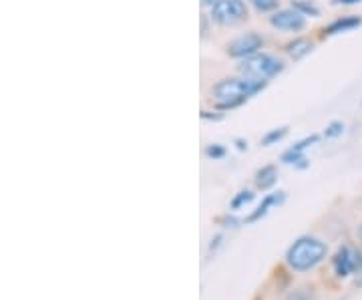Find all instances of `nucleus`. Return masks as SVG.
I'll return each mask as SVG.
<instances>
[{
  "instance_id": "f257e3e1",
  "label": "nucleus",
  "mask_w": 362,
  "mask_h": 300,
  "mask_svg": "<svg viewBox=\"0 0 362 300\" xmlns=\"http://www.w3.org/2000/svg\"><path fill=\"white\" fill-rule=\"evenodd\" d=\"M266 85H268L266 81H254V79L247 77H228L221 79L218 85H214L211 95H214L216 107L221 111H228L233 107H240L250 97H254L256 93L262 91Z\"/></svg>"
},
{
  "instance_id": "f03ea898",
  "label": "nucleus",
  "mask_w": 362,
  "mask_h": 300,
  "mask_svg": "<svg viewBox=\"0 0 362 300\" xmlns=\"http://www.w3.org/2000/svg\"><path fill=\"white\" fill-rule=\"evenodd\" d=\"M328 246L314 236H302L286 252V262L296 272H308L326 258Z\"/></svg>"
},
{
  "instance_id": "7ed1b4c3",
  "label": "nucleus",
  "mask_w": 362,
  "mask_h": 300,
  "mask_svg": "<svg viewBox=\"0 0 362 300\" xmlns=\"http://www.w3.org/2000/svg\"><path fill=\"white\" fill-rule=\"evenodd\" d=\"M284 71V63L274 57V54H268V52H256L247 59H242L240 63V73L242 77L254 79V81H270L278 73Z\"/></svg>"
},
{
  "instance_id": "20e7f679",
  "label": "nucleus",
  "mask_w": 362,
  "mask_h": 300,
  "mask_svg": "<svg viewBox=\"0 0 362 300\" xmlns=\"http://www.w3.org/2000/svg\"><path fill=\"white\" fill-rule=\"evenodd\" d=\"M211 21L221 26H235L247 21V6L244 0H218L211 6Z\"/></svg>"
},
{
  "instance_id": "39448f33",
  "label": "nucleus",
  "mask_w": 362,
  "mask_h": 300,
  "mask_svg": "<svg viewBox=\"0 0 362 300\" xmlns=\"http://www.w3.org/2000/svg\"><path fill=\"white\" fill-rule=\"evenodd\" d=\"M262 45H264V39L259 37L258 33H244V35L235 37V39L228 45L226 51H228V54L233 57V59H247V57L259 52Z\"/></svg>"
},
{
  "instance_id": "423d86ee",
  "label": "nucleus",
  "mask_w": 362,
  "mask_h": 300,
  "mask_svg": "<svg viewBox=\"0 0 362 300\" xmlns=\"http://www.w3.org/2000/svg\"><path fill=\"white\" fill-rule=\"evenodd\" d=\"M318 139H320V135H308V137L296 142L290 149H286L284 154H282V163H286V166H294L298 170H306V168L310 166V161H308V157L304 156V151H306L308 147H312V145L318 144Z\"/></svg>"
},
{
  "instance_id": "0eeeda50",
  "label": "nucleus",
  "mask_w": 362,
  "mask_h": 300,
  "mask_svg": "<svg viewBox=\"0 0 362 300\" xmlns=\"http://www.w3.org/2000/svg\"><path fill=\"white\" fill-rule=\"evenodd\" d=\"M334 270L338 278H346L350 275H358L361 272V252L350 246H342L334 256Z\"/></svg>"
},
{
  "instance_id": "6e6552de",
  "label": "nucleus",
  "mask_w": 362,
  "mask_h": 300,
  "mask_svg": "<svg viewBox=\"0 0 362 300\" xmlns=\"http://www.w3.org/2000/svg\"><path fill=\"white\" fill-rule=\"evenodd\" d=\"M270 25L278 30H286V33H298L306 26V16L298 13L296 8H286V11H278L270 16Z\"/></svg>"
},
{
  "instance_id": "1a4fd4ad",
  "label": "nucleus",
  "mask_w": 362,
  "mask_h": 300,
  "mask_svg": "<svg viewBox=\"0 0 362 300\" xmlns=\"http://www.w3.org/2000/svg\"><path fill=\"white\" fill-rule=\"evenodd\" d=\"M284 200H286L284 192H274V194H268V196L264 197V202H262L258 208L254 209V212L247 216L244 222L246 224L259 222L262 218H266V216H268V212H270L272 208H276V206H282V204H284Z\"/></svg>"
},
{
  "instance_id": "9d476101",
  "label": "nucleus",
  "mask_w": 362,
  "mask_h": 300,
  "mask_svg": "<svg viewBox=\"0 0 362 300\" xmlns=\"http://www.w3.org/2000/svg\"><path fill=\"white\" fill-rule=\"evenodd\" d=\"M362 25V18L361 16H342V18H338L334 21L332 25L328 26L324 33L326 35H340V33H350V30H354V28H358Z\"/></svg>"
},
{
  "instance_id": "9b49d317",
  "label": "nucleus",
  "mask_w": 362,
  "mask_h": 300,
  "mask_svg": "<svg viewBox=\"0 0 362 300\" xmlns=\"http://www.w3.org/2000/svg\"><path fill=\"white\" fill-rule=\"evenodd\" d=\"M276 182H278L276 166H266V168L256 171V185H258L259 190H270V188L276 185Z\"/></svg>"
},
{
  "instance_id": "f8f14e48",
  "label": "nucleus",
  "mask_w": 362,
  "mask_h": 300,
  "mask_svg": "<svg viewBox=\"0 0 362 300\" xmlns=\"http://www.w3.org/2000/svg\"><path fill=\"white\" fill-rule=\"evenodd\" d=\"M312 49H314V45H312L308 39L292 40V42H288V47H286L290 59H294V61H300V59H304L306 54H310Z\"/></svg>"
},
{
  "instance_id": "ddd939ff",
  "label": "nucleus",
  "mask_w": 362,
  "mask_h": 300,
  "mask_svg": "<svg viewBox=\"0 0 362 300\" xmlns=\"http://www.w3.org/2000/svg\"><path fill=\"white\" fill-rule=\"evenodd\" d=\"M292 8H296L298 13H302L304 16H318L320 11L314 2H308V0H292Z\"/></svg>"
},
{
  "instance_id": "4468645a",
  "label": "nucleus",
  "mask_w": 362,
  "mask_h": 300,
  "mask_svg": "<svg viewBox=\"0 0 362 300\" xmlns=\"http://www.w3.org/2000/svg\"><path fill=\"white\" fill-rule=\"evenodd\" d=\"M286 135H288V127H278V129L268 131V133L262 137V145H264V147H270V145L282 142Z\"/></svg>"
},
{
  "instance_id": "2eb2a0df",
  "label": "nucleus",
  "mask_w": 362,
  "mask_h": 300,
  "mask_svg": "<svg viewBox=\"0 0 362 300\" xmlns=\"http://www.w3.org/2000/svg\"><path fill=\"white\" fill-rule=\"evenodd\" d=\"M254 192H250V190H242L240 194H235V197L232 200V204H230V208L232 209H242L244 206H247L252 200H254Z\"/></svg>"
},
{
  "instance_id": "dca6fc26",
  "label": "nucleus",
  "mask_w": 362,
  "mask_h": 300,
  "mask_svg": "<svg viewBox=\"0 0 362 300\" xmlns=\"http://www.w3.org/2000/svg\"><path fill=\"white\" fill-rule=\"evenodd\" d=\"M342 133H344V123H342V121H332V123L326 125L324 137H326V139H337Z\"/></svg>"
},
{
  "instance_id": "f3484780",
  "label": "nucleus",
  "mask_w": 362,
  "mask_h": 300,
  "mask_svg": "<svg viewBox=\"0 0 362 300\" xmlns=\"http://www.w3.org/2000/svg\"><path fill=\"white\" fill-rule=\"evenodd\" d=\"M250 2L254 4V8H256L258 13H272V11H276L278 4H280V0H250Z\"/></svg>"
},
{
  "instance_id": "a211bd4d",
  "label": "nucleus",
  "mask_w": 362,
  "mask_h": 300,
  "mask_svg": "<svg viewBox=\"0 0 362 300\" xmlns=\"http://www.w3.org/2000/svg\"><path fill=\"white\" fill-rule=\"evenodd\" d=\"M206 156L209 159H221V157H226V147L220 144H211L206 147Z\"/></svg>"
},
{
  "instance_id": "6ab92c4d",
  "label": "nucleus",
  "mask_w": 362,
  "mask_h": 300,
  "mask_svg": "<svg viewBox=\"0 0 362 300\" xmlns=\"http://www.w3.org/2000/svg\"><path fill=\"white\" fill-rule=\"evenodd\" d=\"M218 222L223 224L226 228H238V226L242 224L240 220H238V218H233V216H223V218H220Z\"/></svg>"
},
{
  "instance_id": "aec40b11",
  "label": "nucleus",
  "mask_w": 362,
  "mask_h": 300,
  "mask_svg": "<svg viewBox=\"0 0 362 300\" xmlns=\"http://www.w3.org/2000/svg\"><path fill=\"white\" fill-rule=\"evenodd\" d=\"M221 240H223V234H218L216 238H211V242H209V252H216V250L220 248Z\"/></svg>"
},
{
  "instance_id": "412c9836",
  "label": "nucleus",
  "mask_w": 362,
  "mask_h": 300,
  "mask_svg": "<svg viewBox=\"0 0 362 300\" xmlns=\"http://www.w3.org/2000/svg\"><path fill=\"white\" fill-rule=\"evenodd\" d=\"M334 4H358L362 0H332Z\"/></svg>"
},
{
  "instance_id": "4be33fe9",
  "label": "nucleus",
  "mask_w": 362,
  "mask_h": 300,
  "mask_svg": "<svg viewBox=\"0 0 362 300\" xmlns=\"http://www.w3.org/2000/svg\"><path fill=\"white\" fill-rule=\"evenodd\" d=\"M235 144H238V149H242V151H244V149H247V142H244V139H238Z\"/></svg>"
},
{
  "instance_id": "5701e85b",
  "label": "nucleus",
  "mask_w": 362,
  "mask_h": 300,
  "mask_svg": "<svg viewBox=\"0 0 362 300\" xmlns=\"http://www.w3.org/2000/svg\"><path fill=\"white\" fill-rule=\"evenodd\" d=\"M216 2H218V0H202V4H204V6H214Z\"/></svg>"
},
{
  "instance_id": "b1692460",
  "label": "nucleus",
  "mask_w": 362,
  "mask_h": 300,
  "mask_svg": "<svg viewBox=\"0 0 362 300\" xmlns=\"http://www.w3.org/2000/svg\"><path fill=\"white\" fill-rule=\"evenodd\" d=\"M358 238H361V242H362V224L358 226Z\"/></svg>"
}]
</instances>
